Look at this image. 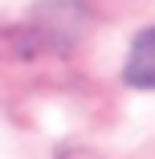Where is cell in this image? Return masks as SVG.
<instances>
[{"instance_id":"6da1fadb","label":"cell","mask_w":155,"mask_h":159,"mask_svg":"<svg viewBox=\"0 0 155 159\" xmlns=\"http://www.w3.org/2000/svg\"><path fill=\"white\" fill-rule=\"evenodd\" d=\"M122 74H127V82L139 86V90H155V29L139 33V41H135Z\"/></svg>"}]
</instances>
